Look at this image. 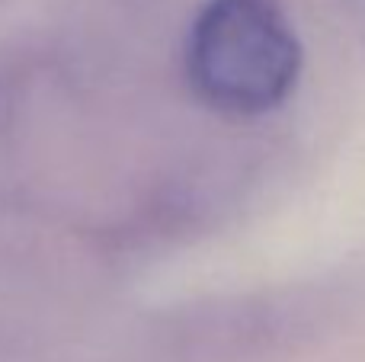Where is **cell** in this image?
<instances>
[{"mask_svg":"<svg viewBox=\"0 0 365 362\" xmlns=\"http://www.w3.org/2000/svg\"><path fill=\"white\" fill-rule=\"evenodd\" d=\"M302 68L295 32L269 0H208L186 42V77L218 113L257 115L292 93Z\"/></svg>","mask_w":365,"mask_h":362,"instance_id":"1","label":"cell"}]
</instances>
